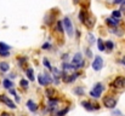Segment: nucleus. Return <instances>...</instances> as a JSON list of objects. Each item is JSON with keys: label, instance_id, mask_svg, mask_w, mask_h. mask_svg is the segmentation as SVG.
Instances as JSON below:
<instances>
[{"label": "nucleus", "instance_id": "1", "mask_svg": "<svg viewBox=\"0 0 125 116\" xmlns=\"http://www.w3.org/2000/svg\"><path fill=\"white\" fill-rule=\"evenodd\" d=\"M63 27H64V29H66V32H67V35L72 39V38L74 36L75 29H74V27H73L72 20H70L68 16H66V17L63 18Z\"/></svg>", "mask_w": 125, "mask_h": 116}, {"label": "nucleus", "instance_id": "2", "mask_svg": "<svg viewBox=\"0 0 125 116\" xmlns=\"http://www.w3.org/2000/svg\"><path fill=\"white\" fill-rule=\"evenodd\" d=\"M104 91V87H103V85L101 83V82H96L95 85H94V88L89 92V94L92 97V98H95V99H98L100 97H101V94H102V92Z\"/></svg>", "mask_w": 125, "mask_h": 116}, {"label": "nucleus", "instance_id": "3", "mask_svg": "<svg viewBox=\"0 0 125 116\" xmlns=\"http://www.w3.org/2000/svg\"><path fill=\"white\" fill-rule=\"evenodd\" d=\"M102 68H103V58L101 56H96L92 62V69L95 71H100Z\"/></svg>", "mask_w": 125, "mask_h": 116}, {"label": "nucleus", "instance_id": "4", "mask_svg": "<svg viewBox=\"0 0 125 116\" xmlns=\"http://www.w3.org/2000/svg\"><path fill=\"white\" fill-rule=\"evenodd\" d=\"M0 102H3L4 104H6L8 108H10V109H12V110H15V109L17 108L16 104H15L8 96H5V94H1V96H0Z\"/></svg>", "mask_w": 125, "mask_h": 116}, {"label": "nucleus", "instance_id": "5", "mask_svg": "<svg viewBox=\"0 0 125 116\" xmlns=\"http://www.w3.org/2000/svg\"><path fill=\"white\" fill-rule=\"evenodd\" d=\"M81 105H83V106H84V109H85V110H87V111L100 110V105H98V104H92L91 102H87V100L81 102Z\"/></svg>", "mask_w": 125, "mask_h": 116}, {"label": "nucleus", "instance_id": "6", "mask_svg": "<svg viewBox=\"0 0 125 116\" xmlns=\"http://www.w3.org/2000/svg\"><path fill=\"white\" fill-rule=\"evenodd\" d=\"M103 103H104V106L108 108V109H114L115 105H117V99L113 98V97H106L103 99Z\"/></svg>", "mask_w": 125, "mask_h": 116}, {"label": "nucleus", "instance_id": "7", "mask_svg": "<svg viewBox=\"0 0 125 116\" xmlns=\"http://www.w3.org/2000/svg\"><path fill=\"white\" fill-rule=\"evenodd\" d=\"M112 87H115V88H124V87H125V77H123V76L115 77V80L112 82Z\"/></svg>", "mask_w": 125, "mask_h": 116}, {"label": "nucleus", "instance_id": "8", "mask_svg": "<svg viewBox=\"0 0 125 116\" xmlns=\"http://www.w3.org/2000/svg\"><path fill=\"white\" fill-rule=\"evenodd\" d=\"M27 108H28V110H31L32 112H37L38 109H39L38 104L34 103V100H32V99H28V100H27Z\"/></svg>", "mask_w": 125, "mask_h": 116}, {"label": "nucleus", "instance_id": "9", "mask_svg": "<svg viewBox=\"0 0 125 116\" xmlns=\"http://www.w3.org/2000/svg\"><path fill=\"white\" fill-rule=\"evenodd\" d=\"M106 23H107L108 26H110L112 28H115V27L119 24V20H118V18H114V17H109V18L106 20Z\"/></svg>", "mask_w": 125, "mask_h": 116}, {"label": "nucleus", "instance_id": "10", "mask_svg": "<svg viewBox=\"0 0 125 116\" xmlns=\"http://www.w3.org/2000/svg\"><path fill=\"white\" fill-rule=\"evenodd\" d=\"M80 62H83V55H81L80 52H77V53L74 55L73 59H72V64L75 65V64H78V63H80Z\"/></svg>", "mask_w": 125, "mask_h": 116}, {"label": "nucleus", "instance_id": "11", "mask_svg": "<svg viewBox=\"0 0 125 116\" xmlns=\"http://www.w3.org/2000/svg\"><path fill=\"white\" fill-rule=\"evenodd\" d=\"M3 86L6 89H11V88H14V82L11 81V79H4L3 80Z\"/></svg>", "mask_w": 125, "mask_h": 116}, {"label": "nucleus", "instance_id": "12", "mask_svg": "<svg viewBox=\"0 0 125 116\" xmlns=\"http://www.w3.org/2000/svg\"><path fill=\"white\" fill-rule=\"evenodd\" d=\"M73 93L75 94V96H84L85 94V89H84V87H75L74 89H73Z\"/></svg>", "mask_w": 125, "mask_h": 116}, {"label": "nucleus", "instance_id": "13", "mask_svg": "<svg viewBox=\"0 0 125 116\" xmlns=\"http://www.w3.org/2000/svg\"><path fill=\"white\" fill-rule=\"evenodd\" d=\"M9 69H10V64L8 62H1V63H0V70H1L3 73L9 71Z\"/></svg>", "mask_w": 125, "mask_h": 116}, {"label": "nucleus", "instance_id": "14", "mask_svg": "<svg viewBox=\"0 0 125 116\" xmlns=\"http://www.w3.org/2000/svg\"><path fill=\"white\" fill-rule=\"evenodd\" d=\"M97 47H98V50L101 51V52H103V51H106V44L103 42V40L102 39H97Z\"/></svg>", "mask_w": 125, "mask_h": 116}, {"label": "nucleus", "instance_id": "15", "mask_svg": "<svg viewBox=\"0 0 125 116\" xmlns=\"http://www.w3.org/2000/svg\"><path fill=\"white\" fill-rule=\"evenodd\" d=\"M79 75H78V73H75V74H73V75H70V76H66L67 79H64V82H67V83H72L73 81H75L77 80V77H78Z\"/></svg>", "mask_w": 125, "mask_h": 116}, {"label": "nucleus", "instance_id": "16", "mask_svg": "<svg viewBox=\"0 0 125 116\" xmlns=\"http://www.w3.org/2000/svg\"><path fill=\"white\" fill-rule=\"evenodd\" d=\"M44 77H45V82H46V85H50V83H52V81H54V77H51V76L49 75V73H44Z\"/></svg>", "mask_w": 125, "mask_h": 116}, {"label": "nucleus", "instance_id": "17", "mask_svg": "<svg viewBox=\"0 0 125 116\" xmlns=\"http://www.w3.org/2000/svg\"><path fill=\"white\" fill-rule=\"evenodd\" d=\"M38 82H39V85H41V86H46L44 74H39V75H38Z\"/></svg>", "mask_w": 125, "mask_h": 116}, {"label": "nucleus", "instance_id": "18", "mask_svg": "<svg viewBox=\"0 0 125 116\" xmlns=\"http://www.w3.org/2000/svg\"><path fill=\"white\" fill-rule=\"evenodd\" d=\"M104 44H106V48H108V51H112V50L114 48V42H113V41L107 40Z\"/></svg>", "mask_w": 125, "mask_h": 116}, {"label": "nucleus", "instance_id": "19", "mask_svg": "<svg viewBox=\"0 0 125 116\" xmlns=\"http://www.w3.org/2000/svg\"><path fill=\"white\" fill-rule=\"evenodd\" d=\"M43 64H44V65L46 67V69H49L50 71L52 70V65H51V63L49 62V59H47V58H44V59H43Z\"/></svg>", "mask_w": 125, "mask_h": 116}, {"label": "nucleus", "instance_id": "20", "mask_svg": "<svg viewBox=\"0 0 125 116\" xmlns=\"http://www.w3.org/2000/svg\"><path fill=\"white\" fill-rule=\"evenodd\" d=\"M112 17L120 20V17H121V11H120V10H114V11L112 12Z\"/></svg>", "mask_w": 125, "mask_h": 116}, {"label": "nucleus", "instance_id": "21", "mask_svg": "<svg viewBox=\"0 0 125 116\" xmlns=\"http://www.w3.org/2000/svg\"><path fill=\"white\" fill-rule=\"evenodd\" d=\"M62 67H63V70H69V69H73V70H74V65H73L72 63H67V62H64Z\"/></svg>", "mask_w": 125, "mask_h": 116}, {"label": "nucleus", "instance_id": "22", "mask_svg": "<svg viewBox=\"0 0 125 116\" xmlns=\"http://www.w3.org/2000/svg\"><path fill=\"white\" fill-rule=\"evenodd\" d=\"M26 74H27V77H28L31 81H34V74H33V69H28V70L26 71Z\"/></svg>", "mask_w": 125, "mask_h": 116}, {"label": "nucleus", "instance_id": "23", "mask_svg": "<svg viewBox=\"0 0 125 116\" xmlns=\"http://www.w3.org/2000/svg\"><path fill=\"white\" fill-rule=\"evenodd\" d=\"M69 111V108L67 106V108H64V109H62V110H60V111H57V114H56V116H64L67 112Z\"/></svg>", "mask_w": 125, "mask_h": 116}, {"label": "nucleus", "instance_id": "24", "mask_svg": "<svg viewBox=\"0 0 125 116\" xmlns=\"http://www.w3.org/2000/svg\"><path fill=\"white\" fill-rule=\"evenodd\" d=\"M56 27H57V30H58L60 33H62V32L64 30V27H63V22H61V21H57V24H56Z\"/></svg>", "mask_w": 125, "mask_h": 116}, {"label": "nucleus", "instance_id": "25", "mask_svg": "<svg viewBox=\"0 0 125 116\" xmlns=\"http://www.w3.org/2000/svg\"><path fill=\"white\" fill-rule=\"evenodd\" d=\"M87 41H89V44H90V45L95 44V41H96V40H95V36H94L91 33H89V34H87Z\"/></svg>", "mask_w": 125, "mask_h": 116}, {"label": "nucleus", "instance_id": "26", "mask_svg": "<svg viewBox=\"0 0 125 116\" xmlns=\"http://www.w3.org/2000/svg\"><path fill=\"white\" fill-rule=\"evenodd\" d=\"M20 86H22L23 88H28L29 83H28V81H27V80H24V79H21V81H20Z\"/></svg>", "mask_w": 125, "mask_h": 116}, {"label": "nucleus", "instance_id": "27", "mask_svg": "<svg viewBox=\"0 0 125 116\" xmlns=\"http://www.w3.org/2000/svg\"><path fill=\"white\" fill-rule=\"evenodd\" d=\"M0 48H1V50H5V51H10V46L9 45H6L5 42H1V41H0Z\"/></svg>", "mask_w": 125, "mask_h": 116}, {"label": "nucleus", "instance_id": "28", "mask_svg": "<svg viewBox=\"0 0 125 116\" xmlns=\"http://www.w3.org/2000/svg\"><path fill=\"white\" fill-rule=\"evenodd\" d=\"M110 33H113V34H115V35H118V36H121L124 33L123 32H120L119 29H117V28H113V29H110Z\"/></svg>", "mask_w": 125, "mask_h": 116}, {"label": "nucleus", "instance_id": "29", "mask_svg": "<svg viewBox=\"0 0 125 116\" xmlns=\"http://www.w3.org/2000/svg\"><path fill=\"white\" fill-rule=\"evenodd\" d=\"M52 73H54V75H56V76H61V74H62V71L58 69V68H55V67H52V70H51Z\"/></svg>", "mask_w": 125, "mask_h": 116}, {"label": "nucleus", "instance_id": "30", "mask_svg": "<svg viewBox=\"0 0 125 116\" xmlns=\"http://www.w3.org/2000/svg\"><path fill=\"white\" fill-rule=\"evenodd\" d=\"M78 18L80 20V22H81V23H85V15H84V11H80V12H79Z\"/></svg>", "mask_w": 125, "mask_h": 116}, {"label": "nucleus", "instance_id": "31", "mask_svg": "<svg viewBox=\"0 0 125 116\" xmlns=\"http://www.w3.org/2000/svg\"><path fill=\"white\" fill-rule=\"evenodd\" d=\"M0 56L1 57H9L10 56V51H5V50L0 48Z\"/></svg>", "mask_w": 125, "mask_h": 116}, {"label": "nucleus", "instance_id": "32", "mask_svg": "<svg viewBox=\"0 0 125 116\" xmlns=\"http://www.w3.org/2000/svg\"><path fill=\"white\" fill-rule=\"evenodd\" d=\"M46 96L49 97V98H54V89H46Z\"/></svg>", "mask_w": 125, "mask_h": 116}, {"label": "nucleus", "instance_id": "33", "mask_svg": "<svg viewBox=\"0 0 125 116\" xmlns=\"http://www.w3.org/2000/svg\"><path fill=\"white\" fill-rule=\"evenodd\" d=\"M41 48L46 51V50H49V48H51V44H50V42H45V44H44V45L41 46Z\"/></svg>", "mask_w": 125, "mask_h": 116}, {"label": "nucleus", "instance_id": "34", "mask_svg": "<svg viewBox=\"0 0 125 116\" xmlns=\"http://www.w3.org/2000/svg\"><path fill=\"white\" fill-rule=\"evenodd\" d=\"M112 115H113V116H123L121 111H119V110H113V111H112Z\"/></svg>", "mask_w": 125, "mask_h": 116}, {"label": "nucleus", "instance_id": "35", "mask_svg": "<svg viewBox=\"0 0 125 116\" xmlns=\"http://www.w3.org/2000/svg\"><path fill=\"white\" fill-rule=\"evenodd\" d=\"M85 53H86V57H87V58H91V57H92V52H91L90 48H86Z\"/></svg>", "mask_w": 125, "mask_h": 116}, {"label": "nucleus", "instance_id": "36", "mask_svg": "<svg viewBox=\"0 0 125 116\" xmlns=\"http://www.w3.org/2000/svg\"><path fill=\"white\" fill-rule=\"evenodd\" d=\"M52 77H54V82H55V85H60V76L54 75Z\"/></svg>", "mask_w": 125, "mask_h": 116}, {"label": "nucleus", "instance_id": "37", "mask_svg": "<svg viewBox=\"0 0 125 116\" xmlns=\"http://www.w3.org/2000/svg\"><path fill=\"white\" fill-rule=\"evenodd\" d=\"M24 62H27V58H26V57H23L22 59H18V63H20V64H23Z\"/></svg>", "mask_w": 125, "mask_h": 116}, {"label": "nucleus", "instance_id": "38", "mask_svg": "<svg viewBox=\"0 0 125 116\" xmlns=\"http://www.w3.org/2000/svg\"><path fill=\"white\" fill-rule=\"evenodd\" d=\"M113 3H114V4H118V5H119V4H123V3H124V0H114Z\"/></svg>", "mask_w": 125, "mask_h": 116}, {"label": "nucleus", "instance_id": "39", "mask_svg": "<svg viewBox=\"0 0 125 116\" xmlns=\"http://www.w3.org/2000/svg\"><path fill=\"white\" fill-rule=\"evenodd\" d=\"M9 91H10V94L16 96V91H15V88H11V89H9Z\"/></svg>", "mask_w": 125, "mask_h": 116}, {"label": "nucleus", "instance_id": "40", "mask_svg": "<svg viewBox=\"0 0 125 116\" xmlns=\"http://www.w3.org/2000/svg\"><path fill=\"white\" fill-rule=\"evenodd\" d=\"M15 102H16V103H20V102H21V98H20L17 94L15 96Z\"/></svg>", "mask_w": 125, "mask_h": 116}, {"label": "nucleus", "instance_id": "41", "mask_svg": "<svg viewBox=\"0 0 125 116\" xmlns=\"http://www.w3.org/2000/svg\"><path fill=\"white\" fill-rule=\"evenodd\" d=\"M67 58H68V55H67V53L62 56V61H64V62H66V61H67Z\"/></svg>", "mask_w": 125, "mask_h": 116}, {"label": "nucleus", "instance_id": "42", "mask_svg": "<svg viewBox=\"0 0 125 116\" xmlns=\"http://www.w3.org/2000/svg\"><path fill=\"white\" fill-rule=\"evenodd\" d=\"M15 76H16V74H15V73H11V74L9 75V77H10L11 80H12V79H15Z\"/></svg>", "mask_w": 125, "mask_h": 116}, {"label": "nucleus", "instance_id": "43", "mask_svg": "<svg viewBox=\"0 0 125 116\" xmlns=\"http://www.w3.org/2000/svg\"><path fill=\"white\" fill-rule=\"evenodd\" d=\"M0 116H10L8 112H1V115H0Z\"/></svg>", "mask_w": 125, "mask_h": 116}, {"label": "nucleus", "instance_id": "44", "mask_svg": "<svg viewBox=\"0 0 125 116\" xmlns=\"http://www.w3.org/2000/svg\"><path fill=\"white\" fill-rule=\"evenodd\" d=\"M121 63H123V64L125 65V59H123V61H121Z\"/></svg>", "mask_w": 125, "mask_h": 116}, {"label": "nucleus", "instance_id": "45", "mask_svg": "<svg viewBox=\"0 0 125 116\" xmlns=\"http://www.w3.org/2000/svg\"><path fill=\"white\" fill-rule=\"evenodd\" d=\"M123 5H124V6H125V0H124V3H123Z\"/></svg>", "mask_w": 125, "mask_h": 116}]
</instances>
